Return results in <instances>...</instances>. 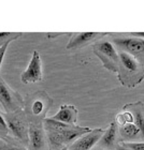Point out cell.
Returning a JSON list of instances; mask_svg holds the SVG:
<instances>
[{
	"instance_id": "cell-7",
	"label": "cell",
	"mask_w": 144,
	"mask_h": 150,
	"mask_svg": "<svg viewBox=\"0 0 144 150\" xmlns=\"http://www.w3.org/2000/svg\"><path fill=\"white\" fill-rule=\"evenodd\" d=\"M43 78V68H42V60L38 50L32 53L31 59L29 61L27 69L21 75V81L23 84L28 85L32 83L41 81Z\"/></svg>"
},
{
	"instance_id": "cell-19",
	"label": "cell",
	"mask_w": 144,
	"mask_h": 150,
	"mask_svg": "<svg viewBox=\"0 0 144 150\" xmlns=\"http://www.w3.org/2000/svg\"><path fill=\"white\" fill-rule=\"evenodd\" d=\"M11 42H12V41H9V42H6V43H4L3 45L0 46V69H1V64H2L3 58H4V55H6V48H8V46L10 45Z\"/></svg>"
},
{
	"instance_id": "cell-11",
	"label": "cell",
	"mask_w": 144,
	"mask_h": 150,
	"mask_svg": "<svg viewBox=\"0 0 144 150\" xmlns=\"http://www.w3.org/2000/svg\"><path fill=\"white\" fill-rule=\"evenodd\" d=\"M118 133L120 137V143H138L144 142L142 133L140 132L133 121L124 122L122 125H117Z\"/></svg>"
},
{
	"instance_id": "cell-3",
	"label": "cell",
	"mask_w": 144,
	"mask_h": 150,
	"mask_svg": "<svg viewBox=\"0 0 144 150\" xmlns=\"http://www.w3.org/2000/svg\"><path fill=\"white\" fill-rule=\"evenodd\" d=\"M2 116L9 129L10 136L26 147L28 145L29 122L26 118L24 110H19L9 114L6 112L2 114Z\"/></svg>"
},
{
	"instance_id": "cell-14",
	"label": "cell",
	"mask_w": 144,
	"mask_h": 150,
	"mask_svg": "<svg viewBox=\"0 0 144 150\" xmlns=\"http://www.w3.org/2000/svg\"><path fill=\"white\" fill-rule=\"evenodd\" d=\"M123 110H127L130 112L133 119V123L140 130L144 139V103L142 101H137L133 103L126 104L123 107Z\"/></svg>"
},
{
	"instance_id": "cell-18",
	"label": "cell",
	"mask_w": 144,
	"mask_h": 150,
	"mask_svg": "<svg viewBox=\"0 0 144 150\" xmlns=\"http://www.w3.org/2000/svg\"><path fill=\"white\" fill-rule=\"evenodd\" d=\"M125 147L131 150H144V142H138V143H122Z\"/></svg>"
},
{
	"instance_id": "cell-1",
	"label": "cell",
	"mask_w": 144,
	"mask_h": 150,
	"mask_svg": "<svg viewBox=\"0 0 144 150\" xmlns=\"http://www.w3.org/2000/svg\"><path fill=\"white\" fill-rule=\"evenodd\" d=\"M53 104V100L45 91H36L24 99L23 110L29 125H42L46 114Z\"/></svg>"
},
{
	"instance_id": "cell-2",
	"label": "cell",
	"mask_w": 144,
	"mask_h": 150,
	"mask_svg": "<svg viewBox=\"0 0 144 150\" xmlns=\"http://www.w3.org/2000/svg\"><path fill=\"white\" fill-rule=\"evenodd\" d=\"M117 78L119 83L127 88H135L144 79V67L130 55L118 52Z\"/></svg>"
},
{
	"instance_id": "cell-21",
	"label": "cell",
	"mask_w": 144,
	"mask_h": 150,
	"mask_svg": "<svg viewBox=\"0 0 144 150\" xmlns=\"http://www.w3.org/2000/svg\"><path fill=\"white\" fill-rule=\"evenodd\" d=\"M6 143L3 139H0V150H6Z\"/></svg>"
},
{
	"instance_id": "cell-13",
	"label": "cell",
	"mask_w": 144,
	"mask_h": 150,
	"mask_svg": "<svg viewBox=\"0 0 144 150\" xmlns=\"http://www.w3.org/2000/svg\"><path fill=\"white\" fill-rule=\"evenodd\" d=\"M78 115V110L74 105L63 104V105L60 106L59 110L54 116L51 117V119L63 122V123L68 125H76Z\"/></svg>"
},
{
	"instance_id": "cell-9",
	"label": "cell",
	"mask_w": 144,
	"mask_h": 150,
	"mask_svg": "<svg viewBox=\"0 0 144 150\" xmlns=\"http://www.w3.org/2000/svg\"><path fill=\"white\" fill-rule=\"evenodd\" d=\"M28 150H46V134L42 125H29Z\"/></svg>"
},
{
	"instance_id": "cell-17",
	"label": "cell",
	"mask_w": 144,
	"mask_h": 150,
	"mask_svg": "<svg viewBox=\"0 0 144 150\" xmlns=\"http://www.w3.org/2000/svg\"><path fill=\"white\" fill-rule=\"evenodd\" d=\"M22 37V33H9V32H1L0 33V46L9 41L17 40Z\"/></svg>"
},
{
	"instance_id": "cell-12",
	"label": "cell",
	"mask_w": 144,
	"mask_h": 150,
	"mask_svg": "<svg viewBox=\"0 0 144 150\" xmlns=\"http://www.w3.org/2000/svg\"><path fill=\"white\" fill-rule=\"evenodd\" d=\"M106 33H96V32H83V33H74L67 44V50H78L86 46L91 42L98 41L103 38Z\"/></svg>"
},
{
	"instance_id": "cell-8",
	"label": "cell",
	"mask_w": 144,
	"mask_h": 150,
	"mask_svg": "<svg viewBox=\"0 0 144 150\" xmlns=\"http://www.w3.org/2000/svg\"><path fill=\"white\" fill-rule=\"evenodd\" d=\"M104 130L101 128L91 129L88 133H85L68 146V150H91L100 141Z\"/></svg>"
},
{
	"instance_id": "cell-22",
	"label": "cell",
	"mask_w": 144,
	"mask_h": 150,
	"mask_svg": "<svg viewBox=\"0 0 144 150\" xmlns=\"http://www.w3.org/2000/svg\"><path fill=\"white\" fill-rule=\"evenodd\" d=\"M91 150H106V149H102V148H100V147H94Z\"/></svg>"
},
{
	"instance_id": "cell-6",
	"label": "cell",
	"mask_w": 144,
	"mask_h": 150,
	"mask_svg": "<svg viewBox=\"0 0 144 150\" xmlns=\"http://www.w3.org/2000/svg\"><path fill=\"white\" fill-rule=\"evenodd\" d=\"M0 103L6 114L23 110L24 98L0 77Z\"/></svg>"
},
{
	"instance_id": "cell-10",
	"label": "cell",
	"mask_w": 144,
	"mask_h": 150,
	"mask_svg": "<svg viewBox=\"0 0 144 150\" xmlns=\"http://www.w3.org/2000/svg\"><path fill=\"white\" fill-rule=\"evenodd\" d=\"M120 144V137L118 133V127L115 121L111 122L109 128L104 130L103 135L98 142V147L106 150H114Z\"/></svg>"
},
{
	"instance_id": "cell-4",
	"label": "cell",
	"mask_w": 144,
	"mask_h": 150,
	"mask_svg": "<svg viewBox=\"0 0 144 150\" xmlns=\"http://www.w3.org/2000/svg\"><path fill=\"white\" fill-rule=\"evenodd\" d=\"M112 43L118 52L130 55L144 67V39L132 37L130 35L114 37Z\"/></svg>"
},
{
	"instance_id": "cell-15",
	"label": "cell",
	"mask_w": 144,
	"mask_h": 150,
	"mask_svg": "<svg viewBox=\"0 0 144 150\" xmlns=\"http://www.w3.org/2000/svg\"><path fill=\"white\" fill-rule=\"evenodd\" d=\"M6 143V150H28L25 146H23L22 144H19V142L15 141L13 137L10 136L8 139L4 141Z\"/></svg>"
},
{
	"instance_id": "cell-23",
	"label": "cell",
	"mask_w": 144,
	"mask_h": 150,
	"mask_svg": "<svg viewBox=\"0 0 144 150\" xmlns=\"http://www.w3.org/2000/svg\"><path fill=\"white\" fill-rule=\"evenodd\" d=\"M58 150H68V147H63V148H60V149Z\"/></svg>"
},
{
	"instance_id": "cell-16",
	"label": "cell",
	"mask_w": 144,
	"mask_h": 150,
	"mask_svg": "<svg viewBox=\"0 0 144 150\" xmlns=\"http://www.w3.org/2000/svg\"><path fill=\"white\" fill-rule=\"evenodd\" d=\"M10 137V132L8 129V125L6 123V120L3 118L2 114L0 112V139L6 141Z\"/></svg>"
},
{
	"instance_id": "cell-20",
	"label": "cell",
	"mask_w": 144,
	"mask_h": 150,
	"mask_svg": "<svg viewBox=\"0 0 144 150\" xmlns=\"http://www.w3.org/2000/svg\"><path fill=\"white\" fill-rule=\"evenodd\" d=\"M114 150H131V149H129V148L125 147V146H124V145L120 143V144H119L118 146H117V147H116Z\"/></svg>"
},
{
	"instance_id": "cell-5",
	"label": "cell",
	"mask_w": 144,
	"mask_h": 150,
	"mask_svg": "<svg viewBox=\"0 0 144 150\" xmlns=\"http://www.w3.org/2000/svg\"><path fill=\"white\" fill-rule=\"evenodd\" d=\"M94 54L101 60L103 67L113 73L117 72L118 68V50L109 40H98L93 45Z\"/></svg>"
}]
</instances>
